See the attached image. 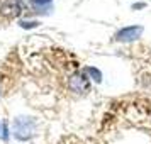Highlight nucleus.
<instances>
[{
	"label": "nucleus",
	"mask_w": 151,
	"mask_h": 144,
	"mask_svg": "<svg viewBox=\"0 0 151 144\" xmlns=\"http://www.w3.org/2000/svg\"><path fill=\"white\" fill-rule=\"evenodd\" d=\"M144 7V4H136V5H134V9H143Z\"/></svg>",
	"instance_id": "obj_7"
},
{
	"label": "nucleus",
	"mask_w": 151,
	"mask_h": 144,
	"mask_svg": "<svg viewBox=\"0 0 151 144\" xmlns=\"http://www.w3.org/2000/svg\"><path fill=\"white\" fill-rule=\"evenodd\" d=\"M36 26H37V22H26V21H24V22H21V27H36Z\"/></svg>",
	"instance_id": "obj_6"
},
{
	"label": "nucleus",
	"mask_w": 151,
	"mask_h": 144,
	"mask_svg": "<svg viewBox=\"0 0 151 144\" xmlns=\"http://www.w3.org/2000/svg\"><path fill=\"white\" fill-rule=\"evenodd\" d=\"M68 87H70V90L75 92V93H85V92L88 90V82H87V78L83 75H73L70 78Z\"/></svg>",
	"instance_id": "obj_3"
},
{
	"label": "nucleus",
	"mask_w": 151,
	"mask_h": 144,
	"mask_svg": "<svg viewBox=\"0 0 151 144\" xmlns=\"http://www.w3.org/2000/svg\"><path fill=\"white\" fill-rule=\"evenodd\" d=\"M53 0H31V5L34 9H41V7H48Z\"/></svg>",
	"instance_id": "obj_5"
},
{
	"label": "nucleus",
	"mask_w": 151,
	"mask_h": 144,
	"mask_svg": "<svg viewBox=\"0 0 151 144\" xmlns=\"http://www.w3.org/2000/svg\"><path fill=\"white\" fill-rule=\"evenodd\" d=\"M36 130V120L32 117H24L19 115L14 119V124H12V132H14V137L19 139V141H27L34 136Z\"/></svg>",
	"instance_id": "obj_1"
},
{
	"label": "nucleus",
	"mask_w": 151,
	"mask_h": 144,
	"mask_svg": "<svg viewBox=\"0 0 151 144\" xmlns=\"http://www.w3.org/2000/svg\"><path fill=\"white\" fill-rule=\"evenodd\" d=\"M85 73H88V75L92 76V78H93L97 83L102 82V73H100L97 68H92V66H88V68H85Z\"/></svg>",
	"instance_id": "obj_4"
},
{
	"label": "nucleus",
	"mask_w": 151,
	"mask_h": 144,
	"mask_svg": "<svg viewBox=\"0 0 151 144\" xmlns=\"http://www.w3.org/2000/svg\"><path fill=\"white\" fill-rule=\"evenodd\" d=\"M4 136V125H2V122H0V137Z\"/></svg>",
	"instance_id": "obj_8"
},
{
	"label": "nucleus",
	"mask_w": 151,
	"mask_h": 144,
	"mask_svg": "<svg viewBox=\"0 0 151 144\" xmlns=\"http://www.w3.org/2000/svg\"><path fill=\"white\" fill-rule=\"evenodd\" d=\"M141 34H143V27L141 26H129V27L121 29L116 34V39L121 42H131V41L139 39Z\"/></svg>",
	"instance_id": "obj_2"
}]
</instances>
